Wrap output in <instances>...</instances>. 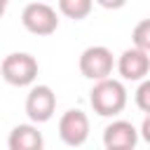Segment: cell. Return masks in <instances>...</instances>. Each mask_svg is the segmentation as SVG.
<instances>
[{
    "label": "cell",
    "instance_id": "obj_1",
    "mask_svg": "<svg viewBox=\"0 0 150 150\" xmlns=\"http://www.w3.org/2000/svg\"><path fill=\"white\" fill-rule=\"evenodd\" d=\"M89 103H91L96 115H101V117H117L127 108V89L115 77L94 82V87L89 91Z\"/></svg>",
    "mask_w": 150,
    "mask_h": 150
},
{
    "label": "cell",
    "instance_id": "obj_2",
    "mask_svg": "<svg viewBox=\"0 0 150 150\" xmlns=\"http://www.w3.org/2000/svg\"><path fill=\"white\" fill-rule=\"evenodd\" d=\"M38 59L28 52H12L0 63V75L12 87H30L38 77Z\"/></svg>",
    "mask_w": 150,
    "mask_h": 150
},
{
    "label": "cell",
    "instance_id": "obj_3",
    "mask_svg": "<svg viewBox=\"0 0 150 150\" xmlns=\"http://www.w3.org/2000/svg\"><path fill=\"white\" fill-rule=\"evenodd\" d=\"M80 73L82 77L87 80H94V82H101V80H108L112 75V68H115V56L108 47L103 45H91L87 47L82 54H80Z\"/></svg>",
    "mask_w": 150,
    "mask_h": 150
},
{
    "label": "cell",
    "instance_id": "obj_4",
    "mask_svg": "<svg viewBox=\"0 0 150 150\" xmlns=\"http://www.w3.org/2000/svg\"><path fill=\"white\" fill-rule=\"evenodd\" d=\"M21 23L33 35H52L59 28V14L47 2H28L21 9Z\"/></svg>",
    "mask_w": 150,
    "mask_h": 150
},
{
    "label": "cell",
    "instance_id": "obj_5",
    "mask_svg": "<svg viewBox=\"0 0 150 150\" xmlns=\"http://www.w3.org/2000/svg\"><path fill=\"white\" fill-rule=\"evenodd\" d=\"M56 112V94L49 84H35L30 87L28 96H26V115L30 120V124H42L49 122Z\"/></svg>",
    "mask_w": 150,
    "mask_h": 150
},
{
    "label": "cell",
    "instance_id": "obj_6",
    "mask_svg": "<svg viewBox=\"0 0 150 150\" xmlns=\"http://www.w3.org/2000/svg\"><path fill=\"white\" fill-rule=\"evenodd\" d=\"M59 138L70 148L84 145L87 138H89V117H87V112H82L80 108L66 110L59 120Z\"/></svg>",
    "mask_w": 150,
    "mask_h": 150
},
{
    "label": "cell",
    "instance_id": "obj_7",
    "mask_svg": "<svg viewBox=\"0 0 150 150\" xmlns=\"http://www.w3.org/2000/svg\"><path fill=\"white\" fill-rule=\"evenodd\" d=\"M115 68H117V73H120L122 80L143 82V80H148V73H150V54L129 47V49H124L117 56Z\"/></svg>",
    "mask_w": 150,
    "mask_h": 150
},
{
    "label": "cell",
    "instance_id": "obj_8",
    "mask_svg": "<svg viewBox=\"0 0 150 150\" xmlns=\"http://www.w3.org/2000/svg\"><path fill=\"white\" fill-rule=\"evenodd\" d=\"M138 129L127 120H112L103 129V145L105 150H136Z\"/></svg>",
    "mask_w": 150,
    "mask_h": 150
},
{
    "label": "cell",
    "instance_id": "obj_9",
    "mask_svg": "<svg viewBox=\"0 0 150 150\" xmlns=\"http://www.w3.org/2000/svg\"><path fill=\"white\" fill-rule=\"evenodd\" d=\"M9 150H45V136L35 124H16L7 136Z\"/></svg>",
    "mask_w": 150,
    "mask_h": 150
},
{
    "label": "cell",
    "instance_id": "obj_10",
    "mask_svg": "<svg viewBox=\"0 0 150 150\" xmlns=\"http://www.w3.org/2000/svg\"><path fill=\"white\" fill-rule=\"evenodd\" d=\"M91 9H94L91 0H59V12L68 19H75V21L87 19Z\"/></svg>",
    "mask_w": 150,
    "mask_h": 150
},
{
    "label": "cell",
    "instance_id": "obj_11",
    "mask_svg": "<svg viewBox=\"0 0 150 150\" xmlns=\"http://www.w3.org/2000/svg\"><path fill=\"white\" fill-rule=\"evenodd\" d=\"M131 47L150 54V19H141L131 33Z\"/></svg>",
    "mask_w": 150,
    "mask_h": 150
},
{
    "label": "cell",
    "instance_id": "obj_12",
    "mask_svg": "<svg viewBox=\"0 0 150 150\" xmlns=\"http://www.w3.org/2000/svg\"><path fill=\"white\" fill-rule=\"evenodd\" d=\"M136 105L143 110V112H150V80H143L136 89Z\"/></svg>",
    "mask_w": 150,
    "mask_h": 150
},
{
    "label": "cell",
    "instance_id": "obj_13",
    "mask_svg": "<svg viewBox=\"0 0 150 150\" xmlns=\"http://www.w3.org/2000/svg\"><path fill=\"white\" fill-rule=\"evenodd\" d=\"M148 129H150V120L145 117V120H143V127H141V136H143L145 141H150V131H148ZM141 136H138V138H141Z\"/></svg>",
    "mask_w": 150,
    "mask_h": 150
},
{
    "label": "cell",
    "instance_id": "obj_14",
    "mask_svg": "<svg viewBox=\"0 0 150 150\" xmlns=\"http://www.w3.org/2000/svg\"><path fill=\"white\" fill-rule=\"evenodd\" d=\"M5 9H7V0H0V16L5 14Z\"/></svg>",
    "mask_w": 150,
    "mask_h": 150
}]
</instances>
